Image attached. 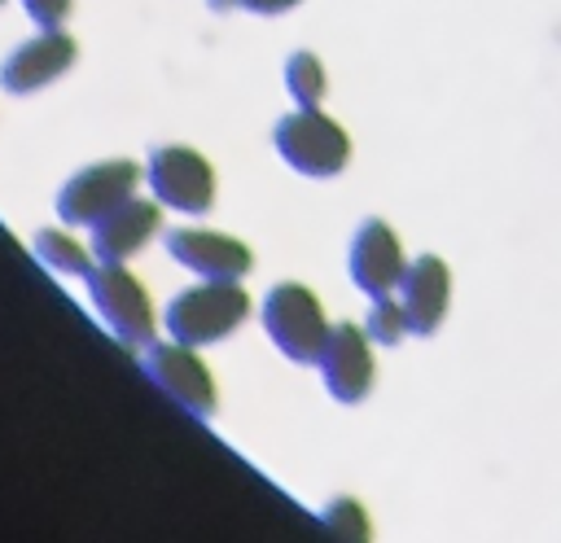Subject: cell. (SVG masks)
Segmentation results:
<instances>
[{
    "instance_id": "6da1fadb",
    "label": "cell",
    "mask_w": 561,
    "mask_h": 543,
    "mask_svg": "<svg viewBox=\"0 0 561 543\" xmlns=\"http://www.w3.org/2000/svg\"><path fill=\"white\" fill-rule=\"evenodd\" d=\"M250 315V298L237 280H202L193 289H180L167 302V333L184 346H210L224 342L241 320Z\"/></svg>"
},
{
    "instance_id": "30bf717a",
    "label": "cell",
    "mask_w": 561,
    "mask_h": 543,
    "mask_svg": "<svg viewBox=\"0 0 561 543\" xmlns=\"http://www.w3.org/2000/svg\"><path fill=\"white\" fill-rule=\"evenodd\" d=\"M167 250L175 263H184L202 280H241L254 267V254L245 241L224 236V232H206V228H171Z\"/></svg>"
},
{
    "instance_id": "52a82bcc",
    "label": "cell",
    "mask_w": 561,
    "mask_h": 543,
    "mask_svg": "<svg viewBox=\"0 0 561 543\" xmlns=\"http://www.w3.org/2000/svg\"><path fill=\"white\" fill-rule=\"evenodd\" d=\"M145 372L184 412H193V416H210L215 412V377L197 359V346H184L175 337L171 342H158V346L145 350Z\"/></svg>"
},
{
    "instance_id": "277c9868",
    "label": "cell",
    "mask_w": 561,
    "mask_h": 543,
    "mask_svg": "<svg viewBox=\"0 0 561 543\" xmlns=\"http://www.w3.org/2000/svg\"><path fill=\"white\" fill-rule=\"evenodd\" d=\"M88 289L96 302V315L110 324V333L123 346H149L153 337V307L145 285L123 263H96L88 272Z\"/></svg>"
},
{
    "instance_id": "e0dca14e",
    "label": "cell",
    "mask_w": 561,
    "mask_h": 543,
    "mask_svg": "<svg viewBox=\"0 0 561 543\" xmlns=\"http://www.w3.org/2000/svg\"><path fill=\"white\" fill-rule=\"evenodd\" d=\"M324 525L337 530V534H368V521H364V512H359L355 499H333L324 508Z\"/></svg>"
},
{
    "instance_id": "ac0fdd59",
    "label": "cell",
    "mask_w": 561,
    "mask_h": 543,
    "mask_svg": "<svg viewBox=\"0 0 561 543\" xmlns=\"http://www.w3.org/2000/svg\"><path fill=\"white\" fill-rule=\"evenodd\" d=\"M22 9H26L39 26H61V18L70 13V0H22Z\"/></svg>"
},
{
    "instance_id": "2e32d148",
    "label": "cell",
    "mask_w": 561,
    "mask_h": 543,
    "mask_svg": "<svg viewBox=\"0 0 561 543\" xmlns=\"http://www.w3.org/2000/svg\"><path fill=\"white\" fill-rule=\"evenodd\" d=\"M364 328H368L373 342H386V346H394L403 333H412V328H408V311H403V302H394L390 293H381V298L373 302Z\"/></svg>"
},
{
    "instance_id": "9a60e30c",
    "label": "cell",
    "mask_w": 561,
    "mask_h": 543,
    "mask_svg": "<svg viewBox=\"0 0 561 543\" xmlns=\"http://www.w3.org/2000/svg\"><path fill=\"white\" fill-rule=\"evenodd\" d=\"M285 88H289V96L298 105H320V96H324V66H320V57L316 53H294L285 61Z\"/></svg>"
},
{
    "instance_id": "3957f363",
    "label": "cell",
    "mask_w": 561,
    "mask_h": 543,
    "mask_svg": "<svg viewBox=\"0 0 561 543\" xmlns=\"http://www.w3.org/2000/svg\"><path fill=\"white\" fill-rule=\"evenodd\" d=\"M272 140L280 158L302 175H337L351 162V136L316 105H298L294 114H285Z\"/></svg>"
},
{
    "instance_id": "5bb4252c",
    "label": "cell",
    "mask_w": 561,
    "mask_h": 543,
    "mask_svg": "<svg viewBox=\"0 0 561 543\" xmlns=\"http://www.w3.org/2000/svg\"><path fill=\"white\" fill-rule=\"evenodd\" d=\"M35 258L44 263V267H53V272H61V276H88L92 272V258H88V250L75 241V236H66V232H57V228H44V232H35Z\"/></svg>"
},
{
    "instance_id": "8992f818",
    "label": "cell",
    "mask_w": 561,
    "mask_h": 543,
    "mask_svg": "<svg viewBox=\"0 0 561 543\" xmlns=\"http://www.w3.org/2000/svg\"><path fill=\"white\" fill-rule=\"evenodd\" d=\"M145 175H149V188L158 193V201H167L184 215H202L215 201V171L193 145H158L149 153Z\"/></svg>"
},
{
    "instance_id": "9c48e42d",
    "label": "cell",
    "mask_w": 561,
    "mask_h": 543,
    "mask_svg": "<svg viewBox=\"0 0 561 543\" xmlns=\"http://www.w3.org/2000/svg\"><path fill=\"white\" fill-rule=\"evenodd\" d=\"M75 53H79V48H75V39H70L66 31L44 26L35 39L18 44V48L4 57V66H0V88L13 92V96L39 92L44 83H53L61 70L75 66Z\"/></svg>"
},
{
    "instance_id": "7c38bea8",
    "label": "cell",
    "mask_w": 561,
    "mask_h": 543,
    "mask_svg": "<svg viewBox=\"0 0 561 543\" xmlns=\"http://www.w3.org/2000/svg\"><path fill=\"white\" fill-rule=\"evenodd\" d=\"M399 302L408 311V328L430 337L443 315H447V302H451V272L438 254H421L416 263H408L403 280H399Z\"/></svg>"
},
{
    "instance_id": "5b68a950",
    "label": "cell",
    "mask_w": 561,
    "mask_h": 543,
    "mask_svg": "<svg viewBox=\"0 0 561 543\" xmlns=\"http://www.w3.org/2000/svg\"><path fill=\"white\" fill-rule=\"evenodd\" d=\"M140 184V166L131 158H110L96 166H83L79 175H70L57 193V215L61 223L79 228V223H96L110 206L127 201Z\"/></svg>"
},
{
    "instance_id": "d6986e66",
    "label": "cell",
    "mask_w": 561,
    "mask_h": 543,
    "mask_svg": "<svg viewBox=\"0 0 561 543\" xmlns=\"http://www.w3.org/2000/svg\"><path fill=\"white\" fill-rule=\"evenodd\" d=\"M241 9H250V13H285V9H294L298 0H237Z\"/></svg>"
},
{
    "instance_id": "4fadbf2b",
    "label": "cell",
    "mask_w": 561,
    "mask_h": 543,
    "mask_svg": "<svg viewBox=\"0 0 561 543\" xmlns=\"http://www.w3.org/2000/svg\"><path fill=\"white\" fill-rule=\"evenodd\" d=\"M162 228V210L153 201L127 197L118 206H110L96 223H92V254L101 263H123L127 254H136L153 232Z\"/></svg>"
},
{
    "instance_id": "8fae6325",
    "label": "cell",
    "mask_w": 561,
    "mask_h": 543,
    "mask_svg": "<svg viewBox=\"0 0 561 543\" xmlns=\"http://www.w3.org/2000/svg\"><path fill=\"white\" fill-rule=\"evenodd\" d=\"M403 272H408V263H403V250H399V236L390 232V223L364 219L351 241V280L364 293L381 298L403 280Z\"/></svg>"
},
{
    "instance_id": "ba28073f",
    "label": "cell",
    "mask_w": 561,
    "mask_h": 543,
    "mask_svg": "<svg viewBox=\"0 0 561 543\" xmlns=\"http://www.w3.org/2000/svg\"><path fill=\"white\" fill-rule=\"evenodd\" d=\"M320 377L337 403H359L373 390V350H368V328L359 324H333L320 350Z\"/></svg>"
},
{
    "instance_id": "7a4b0ae2",
    "label": "cell",
    "mask_w": 561,
    "mask_h": 543,
    "mask_svg": "<svg viewBox=\"0 0 561 543\" xmlns=\"http://www.w3.org/2000/svg\"><path fill=\"white\" fill-rule=\"evenodd\" d=\"M263 328L280 346V355H289L294 363H316L329 337L320 298L298 280L272 285V293L263 298Z\"/></svg>"
}]
</instances>
